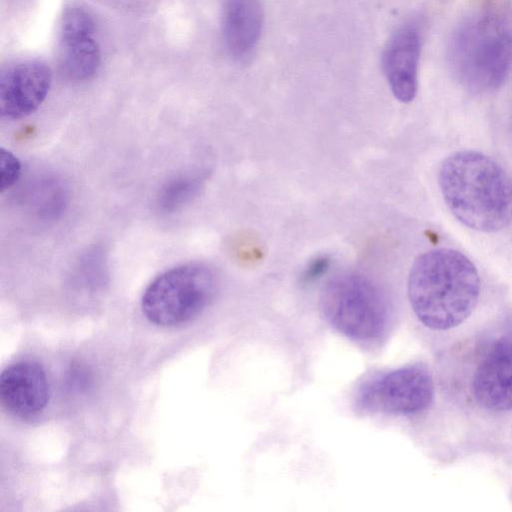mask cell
Returning <instances> with one entry per match:
<instances>
[{
	"label": "cell",
	"instance_id": "obj_1",
	"mask_svg": "<svg viewBox=\"0 0 512 512\" xmlns=\"http://www.w3.org/2000/svg\"><path fill=\"white\" fill-rule=\"evenodd\" d=\"M431 363L434 455L444 464L497 460L512 437V307L432 351Z\"/></svg>",
	"mask_w": 512,
	"mask_h": 512
},
{
	"label": "cell",
	"instance_id": "obj_2",
	"mask_svg": "<svg viewBox=\"0 0 512 512\" xmlns=\"http://www.w3.org/2000/svg\"><path fill=\"white\" fill-rule=\"evenodd\" d=\"M407 296L432 351L492 314L480 313L482 285L476 266L450 248L433 249L417 257L409 272Z\"/></svg>",
	"mask_w": 512,
	"mask_h": 512
},
{
	"label": "cell",
	"instance_id": "obj_3",
	"mask_svg": "<svg viewBox=\"0 0 512 512\" xmlns=\"http://www.w3.org/2000/svg\"><path fill=\"white\" fill-rule=\"evenodd\" d=\"M438 182L448 209L465 226L496 232L512 223V177L491 157L454 152L442 162Z\"/></svg>",
	"mask_w": 512,
	"mask_h": 512
},
{
	"label": "cell",
	"instance_id": "obj_4",
	"mask_svg": "<svg viewBox=\"0 0 512 512\" xmlns=\"http://www.w3.org/2000/svg\"><path fill=\"white\" fill-rule=\"evenodd\" d=\"M448 60L468 89L500 87L512 70V1L484 0L466 15L450 37Z\"/></svg>",
	"mask_w": 512,
	"mask_h": 512
},
{
	"label": "cell",
	"instance_id": "obj_5",
	"mask_svg": "<svg viewBox=\"0 0 512 512\" xmlns=\"http://www.w3.org/2000/svg\"><path fill=\"white\" fill-rule=\"evenodd\" d=\"M320 308L334 329L358 342L378 341L392 326L386 293L361 272L346 271L332 277L321 292Z\"/></svg>",
	"mask_w": 512,
	"mask_h": 512
},
{
	"label": "cell",
	"instance_id": "obj_6",
	"mask_svg": "<svg viewBox=\"0 0 512 512\" xmlns=\"http://www.w3.org/2000/svg\"><path fill=\"white\" fill-rule=\"evenodd\" d=\"M355 403L363 412L426 421L430 437L437 408L431 360L410 363L367 379L358 388Z\"/></svg>",
	"mask_w": 512,
	"mask_h": 512
},
{
	"label": "cell",
	"instance_id": "obj_7",
	"mask_svg": "<svg viewBox=\"0 0 512 512\" xmlns=\"http://www.w3.org/2000/svg\"><path fill=\"white\" fill-rule=\"evenodd\" d=\"M217 290L214 270L204 263H186L158 275L145 289L141 310L154 325L173 327L199 316Z\"/></svg>",
	"mask_w": 512,
	"mask_h": 512
},
{
	"label": "cell",
	"instance_id": "obj_8",
	"mask_svg": "<svg viewBox=\"0 0 512 512\" xmlns=\"http://www.w3.org/2000/svg\"><path fill=\"white\" fill-rule=\"evenodd\" d=\"M95 21L78 4L67 6L59 29L58 62L62 75L81 82L91 78L100 65V49L94 37Z\"/></svg>",
	"mask_w": 512,
	"mask_h": 512
},
{
	"label": "cell",
	"instance_id": "obj_9",
	"mask_svg": "<svg viewBox=\"0 0 512 512\" xmlns=\"http://www.w3.org/2000/svg\"><path fill=\"white\" fill-rule=\"evenodd\" d=\"M424 35L421 17L400 24L388 39L382 53V70L394 97L411 102L418 89V69Z\"/></svg>",
	"mask_w": 512,
	"mask_h": 512
},
{
	"label": "cell",
	"instance_id": "obj_10",
	"mask_svg": "<svg viewBox=\"0 0 512 512\" xmlns=\"http://www.w3.org/2000/svg\"><path fill=\"white\" fill-rule=\"evenodd\" d=\"M51 81V70L40 59H19L2 67L1 118L17 120L32 114L45 100Z\"/></svg>",
	"mask_w": 512,
	"mask_h": 512
},
{
	"label": "cell",
	"instance_id": "obj_11",
	"mask_svg": "<svg viewBox=\"0 0 512 512\" xmlns=\"http://www.w3.org/2000/svg\"><path fill=\"white\" fill-rule=\"evenodd\" d=\"M0 399L14 415L27 418L41 412L49 399L43 368L35 362H17L0 374Z\"/></svg>",
	"mask_w": 512,
	"mask_h": 512
},
{
	"label": "cell",
	"instance_id": "obj_12",
	"mask_svg": "<svg viewBox=\"0 0 512 512\" xmlns=\"http://www.w3.org/2000/svg\"><path fill=\"white\" fill-rule=\"evenodd\" d=\"M261 0H224L222 36L228 55L237 62L254 55L263 29Z\"/></svg>",
	"mask_w": 512,
	"mask_h": 512
},
{
	"label": "cell",
	"instance_id": "obj_13",
	"mask_svg": "<svg viewBox=\"0 0 512 512\" xmlns=\"http://www.w3.org/2000/svg\"><path fill=\"white\" fill-rule=\"evenodd\" d=\"M205 179L203 172H189L169 179L157 194V209L164 214H172L182 209L198 195Z\"/></svg>",
	"mask_w": 512,
	"mask_h": 512
},
{
	"label": "cell",
	"instance_id": "obj_14",
	"mask_svg": "<svg viewBox=\"0 0 512 512\" xmlns=\"http://www.w3.org/2000/svg\"><path fill=\"white\" fill-rule=\"evenodd\" d=\"M36 212L45 218L55 217L62 212L66 203L63 186L54 180L45 181L35 193Z\"/></svg>",
	"mask_w": 512,
	"mask_h": 512
},
{
	"label": "cell",
	"instance_id": "obj_15",
	"mask_svg": "<svg viewBox=\"0 0 512 512\" xmlns=\"http://www.w3.org/2000/svg\"><path fill=\"white\" fill-rule=\"evenodd\" d=\"M21 174V164L9 150L0 148V191L12 187Z\"/></svg>",
	"mask_w": 512,
	"mask_h": 512
},
{
	"label": "cell",
	"instance_id": "obj_16",
	"mask_svg": "<svg viewBox=\"0 0 512 512\" xmlns=\"http://www.w3.org/2000/svg\"><path fill=\"white\" fill-rule=\"evenodd\" d=\"M331 259L326 255L317 256L312 259L302 273V280L306 283L321 278L329 269Z\"/></svg>",
	"mask_w": 512,
	"mask_h": 512
}]
</instances>
